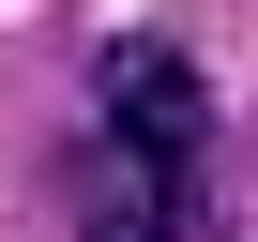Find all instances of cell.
I'll list each match as a JSON object with an SVG mask.
<instances>
[{
    "mask_svg": "<svg viewBox=\"0 0 258 242\" xmlns=\"http://www.w3.org/2000/svg\"><path fill=\"white\" fill-rule=\"evenodd\" d=\"M91 137L198 182V167H213V76H198L167 31H106V46H91Z\"/></svg>",
    "mask_w": 258,
    "mask_h": 242,
    "instance_id": "obj_1",
    "label": "cell"
},
{
    "mask_svg": "<svg viewBox=\"0 0 258 242\" xmlns=\"http://www.w3.org/2000/svg\"><path fill=\"white\" fill-rule=\"evenodd\" d=\"M61 212H76V242H182V227H198V182L76 137V152H61Z\"/></svg>",
    "mask_w": 258,
    "mask_h": 242,
    "instance_id": "obj_2",
    "label": "cell"
}]
</instances>
